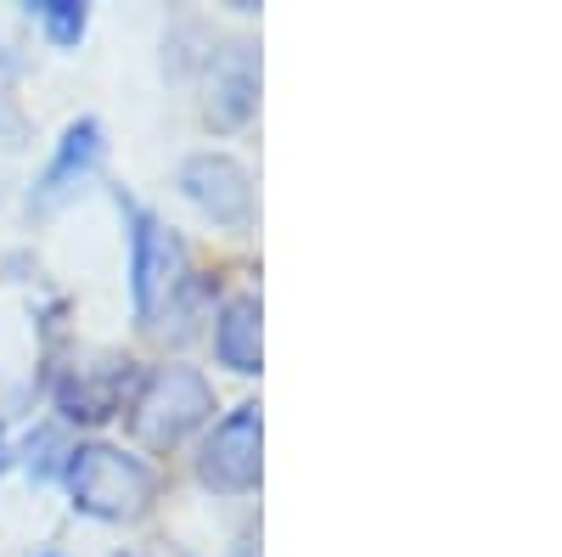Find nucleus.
<instances>
[{"label": "nucleus", "instance_id": "nucleus-1", "mask_svg": "<svg viewBox=\"0 0 562 557\" xmlns=\"http://www.w3.org/2000/svg\"><path fill=\"white\" fill-rule=\"evenodd\" d=\"M68 490H74L79 513L124 524V519H140L153 506L158 474L140 456H130V450H119L108 439H90V445L68 450Z\"/></svg>", "mask_w": 562, "mask_h": 557}, {"label": "nucleus", "instance_id": "nucleus-2", "mask_svg": "<svg viewBox=\"0 0 562 557\" xmlns=\"http://www.w3.org/2000/svg\"><path fill=\"white\" fill-rule=\"evenodd\" d=\"M209 411H214V389L198 366H153L130 400V434L147 450H169L192 428H203Z\"/></svg>", "mask_w": 562, "mask_h": 557}, {"label": "nucleus", "instance_id": "nucleus-3", "mask_svg": "<svg viewBox=\"0 0 562 557\" xmlns=\"http://www.w3.org/2000/svg\"><path fill=\"white\" fill-rule=\"evenodd\" d=\"M259 474H265V416H259V405H237L203 439L198 479L220 495H248L259 484Z\"/></svg>", "mask_w": 562, "mask_h": 557}, {"label": "nucleus", "instance_id": "nucleus-4", "mask_svg": "<svg viewBox=\"0 0 562 557\" xmlns=\"http://www.w3.org/2000/svg\"><path fill=\"white\" fill-rule=\"evenodd\" d=\"M135 214V237H130V293H135V315L140 321H158L175 299V288L186 282V243L180 231L153 220V214Z\"/></svg>", "mask_w": 562, "mask_h": 557}, {"label": "nucleus", "instance_id": "nucleus-5", "mask_svg": "<svg viewBox=\"0 0 562 557\" xmlns=\"http://www.w3.org/2000/svg\"><path fill=\"white\" fill-rule=\"evenodd\" d=\"M180 192H186V203H198L225 231L254 225V180L231 153H192L180 164Z\"/></svg>", "mask_w": 562, "mask_h": 557}, {"label": "nucleus", "instance_id": "nucleus-6", "mask_svg": "<svg viewBox=\"0 0 562 557\" xmlns=\"http://www.w3.org/2000/svg\"><path fill=\"white\" fill-rule=\"evenodd\" d=\"M97 164H102V124L97 119H74L63 130L52 164H45L40 186H34V209H57L63 198H74L79 186L97 175Z\"/></svg>", "mask_w": 562, "mask_h": 557}, {"label": "nucleus", "instance_id": "nucleus-7", "mask_svg": "<svg viewBox=\"0 0 562 557\" xmlns=\"http://www.w3.org/2000/svg\"><path fill=\"white\" fill-rule=\"evenodd\" d=\"M254 108H259V57H254L248 40H237V45H231V52L214 63V74H209V102H203V113H209L214 130H237V124L254 119Z\"/></svg>", "mask_w": 562, "mask_h": 557}, {"label": "nucleus", "instance_id": "nucleus-8", "mask_svg": "<svg viewBox=\"0 0 562 557\" xmlns=\"http://www.w3.org/2000/svg\"><path fill=\"white\" fill-rule=\"evenodd\" d=\"M265 310L254 293H237L220 304V321H214V355L220 366H231L237 378H254V371L265 366Z\"/></svg>", "mask_w": 562, "mask_h": 557}, {"label": "nucleus", "instance_id": "nucleus-9", "mask_svg": "<svg viewBox=\"0 0 562 557\" xmlns=\"http://www.w3.org/2000/svg\"><path fill=\"white\" fill-rule=\"evenodd\" d=\"M119 360L108 366H79L68 371V383H63V416H74V423H102V416L119 411Z\"/></svg>", "mask_w": 562, "mask_h": 557}, {"label": "nucleus", "instance_id": "nucleus-10", "mask_svg": "<svg viewBox=\"0 0 562 557\" xmlns=\"http://www.w3.org/2000/svg\"><path fill=\"white\" fill-rule=\"evenodd\" d=\"M40 18V29L52 34V45H79L85 40V23L90 12L79 7V0H40V7H29Z\"/></svg>", "mask_w": 562, "mask_h": 557}, {"label": "nucleus", "instance_id": "nucleus-11", "mask_svg": "<svg viewBox=\"0 0 562 557\" xmlns=\"http://www.w3.org/2000/svg\"><path fill=\"white\" fill-rule=\"evenodd\" d=\"M12 79H18V63L7 57V45H0V135H23V113H18V97H12Z\"/></svg>", "mask_w": 562, "mask_h": 557}, {"label": "nucleus", "instance_id": "nucleus-12", "mask_svg": "<svg viewBox=\"0 0 562 557\" xmlns=\"http://www.w3.org/2000/svg\"><path fill=\"white\" fill-rule=\"evenodd\" d=\"M231 557H259V546H254V541H243V546H237V552H231Z\"/></svg>", "mask_w": 562, "mask_h": 557}]
</instances>
